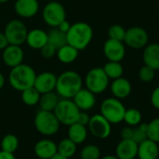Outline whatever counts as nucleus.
Masks as SVG:
<instances>
[{"label": "nucleus", "instance_id": "obj_13", "mask_svg": "<svg viewBox=\"0 0 159 159\" xmlns=\"http://www.w3.org/2000/svg\"><path fill=\"white\" fill-rule=\"evenodd\" d=\"M103 53L110 61L120 62L125 57V46L121 41L109 38L103 45Z\"/></svg>", "mask_w": 159, "mask_h": 159}, {"label": "nucleus", "instance_id": "obj_38", "mask_svg": "<svg viewBox=\"0 0 159 159\" xmlns=\"http://www.w3.org/2000/svg\"><path fill=\"white\" fill-rule=\"evenodd\" d=\"M134 133V129L132 127L127 126L123 128L120 131V137L121 140H132Z\"/></svg>", "mask_w": 159, "mask_h": 159}, {"label": "nucleus", "instance_id": "obj_19", "mask_svg": "<svg viewBox=\"0 0 159 159\" xmlns=\"http://www.w3.org/2000/svg\"><path fill=\"white\" fill-rule=\"evenodd\" d=\"M25 43L33 49H41L48 43V33L42 29L34 28L28 31Z\"/></svg>", "mask_w": 159, "mask_h": 159}, {"label": "nucleus", "instance_id": "obj_40", "mask_svg": "<svg viewBox=\"0 0 159 159\" xmlns=\"http://www.w3.org/2000/svg\"><path fill=\"white\" fill-rule=\"evenodd\" d=\"M151 103L152 105L156 108L159 110V86L157 87L153 92H152V95H151Z\"/></svg>", "mask_w": 159, "mask_h": 159}, {"label": "nucleus", "instance_id": "obj_37", "mask_svg": "<svg viewBox=\"0 0 159 159\" xmlns=\"http://www.w3.org/2000/svg\"><path fill=\"white\" fill-rule=\"evenodd\" d=\"M57 50H58V49H57L53 45H51L50 43L48 42V43L40 49V53H41V55H42L43 58H45V59H51V58H53L54 56H56Z\"/></svg>", "mask_w": 159, "mask_h": 159}, {"label": "nucleus", "instance_id": "obj_21", "mask_svg": "<svg viewBox=\"0 0 159 159\" xmlns=\"http://www.w3.org/2000/svg\"><path fill=\"white\" fill-rule=\"evenodd\" d=\"M111 91L115 98L118 100L126 99L131 93V84L126 78L123 77L116 78L112 82Z\"/></svg>", "mask_w": 159, "mask_h": 159}, {"label": "nucleus", "instance_id": "obj_4", "mask_svg": "<svg viewBox=\"0 0 159 159\" xmlns=\"http://www.w3.org/2000/svg\"><path fill=\"white\" fill-rule=\"evenodd\" d=\"M34 124L35 129L44 136L56 134L61 127V123L53 112L40 110L34 116Z\"/></svg>", "mask_w": 159, "mask_h": 159}, {"label": "nucleus", "instance_id": "obj_24", "mask_svg": "<svg viewBox=\"0 0 159 159\" xmlns=\"http://www.w3.org/2000/svg\"><path fill=\"white\" fill-rule=\"evenodd\" d=\"M78 49H76L75 48L70 46L69 44L60 48L57 50V58L58 60L64 64H70L72 62H74L77 57H78Z\"/></svg>", "mask_w": 159, "mask_h": 159}, {"label": "nucleus", "instance_id": "obj_36", "mask_svg": "<svg viewBox=\"0 0 159 159\" xmlns=\"http://www.w3.org/2000/svg\"><path fill=\"white\" fill-rule=\"evenodd\" d=\"M155 72L156 71L154 69L150 68L147 65H144L140 69L139 77L143 82H145V83L151 82L155 78Z\"/></svg>", "mask_w": 159, "mask_h": 159}, {"label": "nucleus", "instance_id": "obj_26", "mask_svg": "<svg viewBox=\"0 0 159 159\" xmlns=\"http://www.w3.org/2000/svg\"><path fill=\"white\" fill-rule=\"evenodd\" d=\"M48 42L53 45L57 49L67 45V35L65 33L59 30L57 27L51 28L48 33Z\"/></svg>", "mask_w": 159, "mask_h": 159}, {"label": "nucleus", "instance_id": "obj_8", "mask_svg": "<svg viewBox=\"0 0 159 159\" xmlns=\"http://www.w3.org/2000/svg\"><path fill=\"white\" fill-rule=\"evenodd\" d=\"M28 29L22 20L13 19L9 20L4 29V34L6 35L9 45L21 46L26 41Z\"/></svg>", "mask_w": 159, "mask_h": 159}, {"label": "nucleus", "instance_id": "obj_32", "mask_svg": "<svg viewBox=\"0 0 159 159\" xmlns=\"http://www.w3.org/2000/svg\"><path fill=\"white\" fill-rule=\"evenodd\" d=\"M101 150L95 144H88L84 146L80 152L81 159H100Z\"/></svg>", "mask_w": 159, "mask_h": 159}, {"label": "nucleus", "instance_id": "obj_11", "mask_svg": "<svg viewBox=\"0 0 159 159\" xmlns=\"http://www.w3.org/2000/svg\"><path fill=\"white\" fill-rule=\"evenodd\" d=\"M148 39V34L143 28L131 27L126 30L124 42L132 48H142L147 45Z\"/></svg>", "mask_w": 159, "mask_h": 159}, {"label": "nucleus", "instance_id": "obj_2", "mask_svg": "<svg viewBox=\"0 0 159 159\" xmlns=\"http://www.w3.org/2000/svg\"><path fill=\"white\" fill-rule=\"evenodd\" d=\"M36 73L34 69L25 63H21L11 68L8 75V82L12 89L18 91H23L34 87Z\"/></svg>", "mask_w": 159, "mask_h": 159}, {"label": "nucleus", "instance_id": "obj_28", "mask_svg": "<svg viewBox=\"0 0 159 159\" xmlns=\"http://www.w3.org/2000/svg\"><path fill=\"white\" fill-rule=\"evenodd\" d=\"M103 71L106 74V75L109 77V79H116L119 77H122L123 75V67L118 61H108L103 66Z\"/></svg>", "mask_w": 159, "mask_h": 159}, {"label": "nucleus", "instance_id": "obj_16", "mask_svg": "<svg viewBox=\"0 0 159 159\" xmlns=\"http://www.w3.org/2000/svg\"><path fill=\"white\" fill-rule=\"evenodd\" d=\"M75 105L78 107L80 111L88 112L91 110L96 104L95 94L92 93L88 89H81L72 99Z\"/></svg>", "mask_w": 159, "mask_h": 159}, {"label": "nucleus", "instance_id": "obj_15", "mask_svg": "<svg viewBox=\"0 0 159 159\" xmlns=\"http://www.w3.org/2000/svg\"><path fill=\"white\" fill-rule=\"evenodd\" d=\"M14 10L20 18H33L37 14L39 10L38 0H16Z\"/></svg>", "mask_w": 159, "mask_h": 159}, {"label": "nucleus", "instance_id": "obj_31", "mask_svg": "<svg viewBox=\"0 0 159 159\" xmlns=\"http://www.w3.org/2000/svg\"><path fill=\"white\" fill-rule=\"evenodd\" d=\"M142 119H143L142 113L136 108H130L126 110L123 121H125L126 124L129 127H135L142 123Z\"/></svg>", "mask_w": 159, "mask_h": 159}, {"label": "nucleus", "instance_id": "obj_34", "mask_svg": "<svg viewBox=\"0 0 159 159\" xmlns=\"http://www.w3.org/2000/svg\"><path fill=\"white\" fill-rule=\"evenodd\" d=\"M147 123H141L140 125L137 126L136 129H134V133H133V138L132 140L137 143L140 144L141 143L144 142L147 138Z\"/></svg>", "mask_w": 159, "mask_h": 159}, {"label": "nucleus", "instance_id": "obj_22", "mask_svg": "<svg viewBox=\"0 0 159 159\" xmlns=\"http://www.w3.org/2000/svg\"><path fill=\"white\" fill-rule=\"evenodd\" d=\"M144 65L149 66L150 68L159 70V44H151L148 45L143 55Z\"/></svg>", "mask_w": 159, "mask_h": 159}, {"label": "nucleus", "instance_id": "obj_20", "mask_svg": "<svg viewBox=\"0 0 159 159\" xmlns=\"http://www.w3.org/2000/svg\"><path fill=\"white\" fill-rule=\"evenodd\" d=\"M139 159H157L159 157L158 143L146 139L144 142L138 144Z\"/></svg>", "mask_w": 159, "mask_h": 159}, {"label": "nucleus", "instance_id": "obj_44", "mask_svg": "<svg viewBox=\"0 0 159 159\" xmlns=\"http://www.w3.org/2000/svg\"><path fill=\"white\" fill-rule=\"evenodd\" d=\"M5 82H6V79H5V76L2 73H0V90L4 88L5 86Z\"/></svg>", "mask_w": 159, "mask_h": 159}, {"label": "nucleus", "instance_id": "obj_33", "mask_svg": "<svg viewBox=\"0 0 159 159\" xmlns=\"http://www.w3.org/2000/svg\"><path fill=\"white\" fill-rule=\"evenodd\" d=\"M147 127V138L159 143V117L151 120Z\"/></svg>", "mask_w": 159, "mask_h": 159}, {"label": "nucleus", "instance_id": "obj_14", "mask_svg": "<svg viewBox=\"0 0 159 159\" xmlns=\"http://www.w3.org/2000/svg\"><path fill=\"white\" fill-rule=\"evenodd\" d=\"M57 83V76L51 72H43L36 75L34 88L40 93L54 91Z\"/></svg>", "mask_w": 159, "mask_h": 159}, {"label": "nucleus", "instance_id": "obj_43", "mask_svg": "<svg viewBox=\"0 0 159 159\" xmlns=\"http://www.w3.org/2000/svg\"><path fill=\"white\" fill-rule=\"evenodd\" d=\"M0 159H16L13 153H8L5 151H0Z\"/></svg>", "mask_w": 159, "mask_h": 159}, {"label": "nucleus", "instance_id": "obj_7", "mask_svg": "<svg viewBox=\"0 0 159 159\" xmlns=\"http://www.w3.org/2000/svg\"><path fill=\"white\" fill-rule=\"evenodd\" d=\"M86 89L94 94H101L104 92L109 86V77L101 67L90 69L85 77Z\"/></svg>", "mask_w": 159, "mask_h": 159}, {"label": "nucleus", "instance_id": "obj_5", "mask_svg": "<svg viewBox=\"0 0 159 159\" xmlns=\"http://www.w3.org/2000/svg\"><path fill=\"white\" fill-rule=\"evenodd\" d=\"M53 113L61 124L69 127L77 122L80 110L72 99H61Z\"/></svg>", "mask_w": 159, "mask_h": 159}, {"label": "nucleus", "instance_id": "obj_39", "mask_svg": "<svg viewBox=\"0 0 159 159\" xmlns=\"http://www.w3.org/2000/svg\"><path fill=\"white\" fill-rule=\"evenodd\" d=\"M90 120V116H89V114L85 111H80L78 118H77V123L83 125V126H88Z\"/></svg>", "mask_w": 159, "mask_h": 159}, {"label": "nucleus", "instance_id": "obj_35", "mask_svg": "<svg viewBox=\"0 0 159 159\" xmlns=\"http://www.w3.org/2000/svg\"><path fill=\"white\" fill-rule=\"evenodd\" d=\"M125 34H126V30L124 29V27H122L119 24L112 25L108 30L109 38L114 39V40L123 42L125 38Z\"/></svg>", "mask_w": 159, "mask_h": 159}, {"label": "nucleus", "instance_id": "obj_25", "mask_svg": "<svg viewBox=\"0 0 159 159\" xmlns=\"http://www.w3.org/2000/svg\"><path fill=\"white\" fill-rule=\"evenodd\" d=\"M59 102H60V96L56 92L50 91L41 94L38 104L40 106V110L53 112Z\"/></svg>", "mask_w": 159, "mask_h": 159}, {"label": "nucleus", "instance_id": "obj_6", "mask_svg": "<svg viewBox=\"0 0 159 159\" xmlns=\"http://www.w3.org/2000/svg\"><path fill=\"white\" fill-rule=\"evenodd\" d=\"M126 107L116 98H107L101 104V115L111 124H119L124 120Z\"/></svg>", "mask_w": 159, "mask_h": 159}, {"label": "nucleus", "instance_id": "obj_45", "mask_svg": "<svg viewBox=\"0 0 159 159\" xmlns=\"http://www.w3.org/2000/svg\"><path fill=\"white\" fill-rule=\"evenodd\" d=\"M102 159H119L116 156H113V155H107L105 157H103Z\"/></svg>", "mask_w": 159, "mask_h": 159}, {"label": "nucleus", "instance_id": "obj_3", "mask_svg": "<svg viewBox=\"0 0 159 159\" xmlns=\"http://www.w3.org/2000/svg\"><path fill=\"white\" fill-rule=\"evenodd\" d=\"M67 43L78 50L85 49L91 42L93 30L91 26L84 21H77L71 25L66 34Z\"/></svg>", "mask_w": 159, "mask_h": 159}, {"label": "nucleus", "instance_id": "obj_30", "mask_svg": "<svg viewBox=\"0 0 159 159\" xmlns=\"http://www.w3.org/2000/svg\"><path fill=\"white\" fill-rule=\"evenodd\" d=\"M19 147V139L14 134H7L1 141L2 151L8 153H15Z\"/></svg>", "mask_w": 159, "mask_h": 159}, {"label": "nucleus", "instance_id": "obj_17", "mask_svg": "<svg viewBox=\"0 0 159 159\" xmlns=\"http://www.w3.org/2000/svg\"><path fill=\"white\" fill-rule=\"evenodd\" d=\"M34 152L39 159H49L58 153L57 144L52 140L43 139L35 143Z\"/></svg>", "mask_w": 159, "mask_h": 159}, {"label": "nucleus", "instance_id": "obj_42", "mask_svg": "<svg viewBox=\"0 0 159 159\" xmlns=\"http://www.w3.org/2000/svg\"><path fill=\"white\" fill-rule=\"evenodd\" d=\"M8 45L9 44L7 42L6 35L4 34V33H0V50H4Z\"/></svg>", "mask_w": 159, "mask_h": 159}, {"label": "nucleus", "instance_id": "obj_10", "mask_svg": "<svg viewBox=\"0 0 159 159\" xmlns=\"http://www.w3.org/2000/svg\"><path fill=\"white\" fill-rule=\"evenodd\" d=\"M112 124L103 117L101 114L90 116L89 123L88 125L89 132L98 139H107L112 132Z\"/></svg>", "mask_w": 159, "mask_h": 159}, {"label": "nucleus", "instance_id": "obj_12", "mask_svg": "<svg viewBox=\"0 0 159 159\" xmlns=\"http://www.w3.org/2000/svg\"><path fill=\"white\" fill-rule=\"evenodd\" d=\"M23 59L24 52L20 46L8 45L2 52V60L10 69L23 63Z\"/></svg>", "mask_w": 159, "mask_h": 159}, {"label": "nucleus", "instance_id": "obj_29", "mask_svg": "<svg viewBox=\"0 0 159 159\" xmlns=\"http://www.w3.org/2000/svg\"><path fill=\"white\" fill-rule=\"evenodd\" d=\"M41 94L34 88H29L21 91V100L24 104L28 106H34L38 104Z\"/></svg>", "mask_w": 159, "mask_h": 159}, {"label": "nucleus", "instance_id": "obj_27", "mask_svg": "<svg viewBox=\"0 0 159 159\" xmlns=\"http://www.w3.org/2000/svg\"><path fill=\"white\" fill-rule=\"evenodd\" d=\"M57 150L59 155L66 158H71L76 153V144L69 138H65L57 144Z\"/></svg>", "mask_w": 159, "mask_h": 159}, {"label": "nucleus", "instance_id": "obj_41", "mask_svg": "<svg viewBox=\"0 0 159 159\" xmlns=\"http://www.w3.org/2000/svg\"><path fill=\"white\" fill-rule=\"evenodd\" d=\"M71 23L67 20H64L63 21H61L60 24H59V26L57 27L59 30H61V32H63V33H65V34H67V32L70 30V28H71Z\"/></svg>", "mask_w": 159, "mask_h": 159}, {"label": "nucleus", "instance_id": "obj_1", "mask_svg": "<svg viewBox=\"0 0 159 159\" xmlns=\"http://www.w3.org/2000/svg\"><path fill=\"white\" fill-rule=\"evenodd\" d=\"M82 88V77L75 71H65L57 76L55 91L61 99H73Z\"/></svg>", "mask_w": 159, "mask_h": 159}, {"label": "nucleus", "instance_id": "obj_47", "mask_svg": "<svg viewBox=\"0 0 159 159\" xmlns=\"http://www.w3.org/2000/svg\"><path fill=\"white\" fill-rule=\"evenodd\" d=\"M8 0H0V4H5V3H7Z\"/></svg>", "mask_w": 159, "mask_h": 159}, {"label": "nucleus", "instance_id": "obj_23", "mask_svg": "<svg viewBox=\"0 0 159 159\" xmlns=\"http://www.w3.org/2000/svg\"><path fill=\"white\" fill-rule=\"evenodd\" d=\"M88 137V129L79 123H74L69 126L68 129V138L73 141L76 145L83 143Z\"/></svg>", "mask_w": 159, "mask_h": 159}, {"label": "nucleus", "instance_id": "obj_46", "mask_svg": "<svg viewBox=\"0 0 159 159\" xmlns=\"http://www.w3.org/2000/svg\"><path fill=\"white\" fill-rule=\"evenodd\" d=\"M49 159H69V158H66V157H62V156H61V155H59L58 153L54 156V157H52L51 158Z\"/></svg>", "mask_w": 159, "mask_h": 159}, {"label": "nucleus", "instance_id": "obj_9", "mask_svg": "<svg viewBox=\"0 0 159 159\" xmlns=\"http://www.w3.org/2000/svg\"><path fill=\"white\" fill-rule=\"evenodd\" d=\"M42 18L47 25L55 28L58 27L61 21L66 20V10L60 2L50 1L43 7Z\"/></svg>", "mask_w": 159, "mask_h": 159}, {"label": "nucleus", "instance_id": "obj_18", "mask_svg": "<svg viewBox=\"0 0 159 159\" xmlns=\"http://www.w3.org/2000/svg\"><path fill=\"white\" fill-rule=\"evenodd\" d=\"M138 155V144L133 140H121L116 148L119 159H135Z\"/></svg>", "mask_w": 159, "mask_h": 159}]
</instances>
